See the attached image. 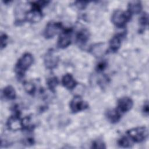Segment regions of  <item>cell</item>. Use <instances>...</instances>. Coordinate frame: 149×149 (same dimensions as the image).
<instances>
[{
    "mask_svg": "<svg viewBox=\"0 0 149 149\" xmlns=\"http://www.w3.org/2000/svg\"><path fill=\"white\" fill-rule=\"evenodd\" d=\"M63 29V26L61 23L55 22H49L46 25L44 29V36L47 39L52 38Z\"/></svg>",
    "mask_w": 149,
    "mask_h": 149,
    "instance_id": "8992f818",
    "label": "cell"
},
{
    "mask_svg": "<svg viewBox=\"0 0 149 149\" xmlns=\"http://www.w3.org/2000/svg\"><path fill=\"white\" fill-rule=\"evenodd\" d=\"M61 82L63 87L68 90H73L77 85V81L74 80L73 76L69 73H67L62 77Z\"/></svg>",
    "mask_w": 149,
    "mask_h": 149,
    "instance_id": "8fae6325",
    "label": "cell"
},
{
    "mask_svg": "<svg viewBox=\"0 0 149 149\" xmlns=\"http://www.w3.org/2000/svg\"><path fill=\"white\" fill-rule=\"evenodd\" d=\"M143 112L144 113L145 115L148 116V101H146L143 107Z\"/></svg>",
    "mask_w": 149,
    "mask_h": 149,
    "instance_id": "cb8c5ba5",
    "label": "cell"
},
{
    "mask_svg": "<svg viewBox=\"0 0 149 149\" xmlns=\"http://www.w3.org/2000/svg\"><path fill=\"white\" fill-rule=\"evenodd\" d=\"M126 134L133 143H141L148 137V130L146 126L136 127L127 130Z\"/></svg>",
    "mask_w": 149,
    "mask_h": 149,
    "instance_id": "7a4b0ae2",
    "label": "cell"
},
{
    "mask_svg": "<svg viewBox=\"0 0 149 149\" xmlns=\"http://www.w3.org/2000/svg\"><path fill=\"white\" fill-rule=\"evenodd\" d=\"M58 83H59L58 79L55 76L48 78L47 81V84L48 88L52 92H55V88L57 87Z\"/></svg>",
    "mask_w": 149,
    "mask_h": 149,
    "instance_id": "e0dca14e",
    "label": "cell"
},
{
    "mask_svg": "<svg viewBox=\"0 0 149 149\" xmlns=\"http://www.w3.org/2000/svg\"><path fill=\"white\" fill-rule=\"evenodd\" d=\"M8 36L5 33H1V49L5 48L7 44Z\"/></svg>",
    "mask_w": 149,
    "mask_h": 149,
    "instance_id": "44dd1931",
    "label": "cell"
},
{
    "mask_svg": "<svg viewBox=\"0 0 149 149\" xmlns=\"http://www.w3.org/2000/svg\"><path fill=\"white\" fill-rule=\"evenodd\" d=\"M24 88L28 93L31 94H34L36 91V87L33 83L29 82L24 83Z\"/></svg>",
    "mask_w": 149,
    "mask_h": 149,
    "instance_id": "d6986e66",
    "label": "cell"
},
{
    "mask_svg": "<svg viewBox=\"0 0 149 149\" xmlns=\"http://www.w3.org/2000/svg\"><path fill=\"white\" fill-rule=\"evenodd\" d=\"M148 16L146 12L143 13L139 18V23L142 28H146L148 25Z\"/></svg>",
    "mask_w": 149,
    "mask_h": 149,
    "instance_id": "ac0fdd59",
    "label": "cell"
},
{
    "mask_svg": "<svg viewBox=\"0 0 149 149\" xmlns=\"http://www.w3.org/2000/svg\"><path fill=\"white\" fill-rule=\"evenodd\" d=\"M118 145L123 148L130 147L132 145H133V142L127 137V136H123L118 141Z\"/></svg>",
    "mask_w": 149,
    "mask_h": 149,
    "instance_id": "2e32d148",
    "label": "cell"
},
{
    "mask_svg": "<svg viewBox=\"0 0 149 149\" xmlns=\"http://www.w3.org/2000/svg\"><path fill=\"white\" fill-rule=\"evenodd\" d=\"M121 115L122 113L117 109H109L106 113L108 120L112 123L118 122L120 119Z\"/></svg>",
    "mask_w": 149,
    "mask_h": 149,
    "instance_id": "4fadbf2b",
    "label": "cell"
},
{
    "mask_svg": "<svg viewBox=\"0 0 149 149\" xmlns=\"http://www.w3.org/2000/svg\"><path fill=\"white\" fill-rule=\"evenodd\" d=\"M89 39V33L86 29H82L77 32L76 36V41L79 45H84Z\"/></svg>",
    "mask_w": 149,
    "mask_h": 149,
    "instance_id": "7c38bea8",
    "label": "cell"
},
{
    "mask_svg": "<svg viewBox=\"0 0 149 149\" xmlns=\"http://www.w3.org/2000/svg\"><path fill=\"white\" fill-rule=\"evenodd\" d=\"M6 126L9 130L12 131L23 129L22 119L20 118V111L18 109H15V113L9 118Z\"/></svg>",
    "mask_w": 149,
    "mask_h": 149,
    "instance_id": "5b68a950",
    "label": "cell"
},
{
    "mask_svg": "<svg viewBox=\"0 0 149 149\" xmlns=\"http://www.w3.org/2000/svg\"><path fill=\"white\" fill-rule=\"evenodd\" d=\"M33 55L29 52L24 54L17 61L15 67V71L19 77H23L25 72L33 63Z\"/></svg>",
    "mask_w": 149,
    "mask_h": 149,
    "instance_id": "6da1fadb",
    "label": "cell"
},
{
    "mask_svg": "<svg viewBox=\"0 0 149 149\" xmlns=\"http://www.w3.org/2000/svg\"><path fill=\"white\" fill-rule=\"evenodd\" d=\"M92 148H105V144L101 140H95L92 143Z\"/></svg>",
    "mask_w": 149,
    "mask_h": 149,
    "instance_id": "ffe728a7",
    "label": "cell"
},
{
    "mask_svg": "<svg viewBox=\"0 0 149 149\" xmlns=\"http://www.w3.org/2000/svg\"><path fill=\"white\" fill-rule=\"evenodd\" d=\"M70 108L73 113L84 111L88 108V103L84 101L80 95H75L70 102Z\"/></svg>",
    "mask_w": 149,
    "mask_h": 149,
    "instance_id": "52a82bcc",
    "label": "cell"
},
{
    "mask_svg": "<svg viewBox=\"0 0 149 149\" xmlns=\"http://www.w3.org/2000/svg\"><path fill=\"white\" fill-rule=\"evenodd\" d=\"M2 94L7 100H13L16 98V94L15 88L12 86H7L5 87L2 91Z\"/></svg>",
    "mask_w": 149,
    "mask_h": 149,
    "instance_id": "9a60e30c",
    "label": "cell"
},
{
    "mask_svg": "<svg viewBox=\"0 0 149 149\" xmlns=\"http://www.w3.org/2000/svg\"><path fill=\"white\" fill-rule=\"evenodd\" d=\"M44 62L45 67L48 69H53L57 66L59 57L53 49H50L46 52L44 58Z\"/></svg>",
    "mask_w": 149,
    "mask_h": 149,
    "instance_id": "ba28073f",
    "label": "cell"
},
{
    "mask_svg": "<svg viewBox=\"0 0 149 149\" xmlns=\"http://www.w3.org/2000/svg\"><path fill=\"white\" fill-rule=\"evenodd\" d=\"M132 15L127 10L123 11L119 9L115 10L111 16L112 23L118 28H122L130 20Z\"/></svg>",
    "mask_w": 149,
    "mask_h": 149,
    "instance_id": "3957f363",
    "label": "cell"
},
{
    "mask_svg": "<svg viewBox=\"0 0 149 149\" xmlns=\"http://www.w3.org/2000/svg\"><path fill=\"white\" fill-rule=\"evenodd\" d=\"M106 66H107L106 62H105V61L100 62L97 65V68H96L97 71L98 72H102L105 69Z\"/></svg>",
    "mask_w": 149,
    "mask_h": 149,
    "instance_id": "603a6c76",
    "label": "cell"
},
{
    "mask_svg": "<svg viewBox=\"0 0 149 149\" xmlns=\"http://www.w3.org/2000/svg\"><path fill=\"white\" fill-rule=\"evenodd\" d=\"M142 10V5L139 1H133L129 2L127 7V11L132 15L133 14H139Z\"/></svg>",
    "mask_w": 149,
    "mask_h": 149,
    "instance_id": "5bb4252c",
    "label": "cell"
},
{
    "mask_svg": "<svg viewBox=\"0 0 149 149\" xmlns=\"http://www.w3.org/2000/svg\"><path fill=\"white\" fill-rule=\"evenodd\" d=\"M87 3L88 2H83V1H77V2H75L74 3V5L79 9H84L86 8V7L87 6Z\"/></svg>",
    "mask_w": 149,
    "mask_h": 149,
    "instance_id": "7402d4cb",
    "label": "cell"
},
{
    "mask_svg": "<svg viewBox=\"0 0 149 149\" xmlns=\"http://www.w3.org/2000/svg\"><path fill=\"white\" fill-rule=\"evenodd\" d=\"M133 106V101L128 97H123L119 98L117 102V109L121 113H125L130 111Z\"/></svg>",
    "mask_w": 149,
    "mask_h": 149,
    "instance_id": "9c48e42d",
    "label": "cell"
},
{
    "mask_svg": "<svg viewBox=\"0 0 149 149\" xmlns=\"http://www.w3.org/2000/svg\"><path fill=\"white\" fill-rule=\"evenodd\" d=\"M72 32L73 31L71 28L63 29L62 30L57 41V47L59 48H66L71 44Z\"/></svg>",
    "mask_w": 149,
    "mask_h": 149,
    "instance_id": "277c9868",
    "label": "cell"
},
{
    "mask_svg": "<svg viewBox=\"0 0 149 149\" xmlns=\"http://www.w3.org/2000/svg\"><path fill=\"white\" fill-rule=\"evenodd\" d=\"M124 36V33H118L111 38L109 42V47L111 52H116L119 49Z\"/></svg>",
    "mask_w": 149,
    "mask_h": 149,
    "instance_id": "30bf717a",
    "label": "cell"
}]
</instances>
